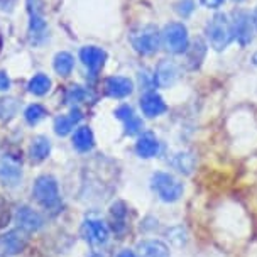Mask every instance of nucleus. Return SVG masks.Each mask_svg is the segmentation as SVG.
<instances>
[{
	"instance_id": "1",
	"label": "nucleus",
	"mask_w": 257,
	"mask_h": 257,
	"mask_svg": "<svg viewBox=\"0 0 257 257\" xmlns=\"http://www.w3.org/2000/svg\"><path fill=\"white\" fill-rule=\"evenodd\" d=\"M151 186H153V191L158 195V198L166 201V203L178 201L183 196V191H185L183 183L169 173H156L153 180H151Z\"/></svg>"
},
{
	"instance_id": "2",
	"label": "nucleus",
	"mask_w": 257,
	"mask_h": 257,
	"mask_svg": "<svg viewBox=\"0 0 257 257\" xmlns=\"http://www.w3.org/2000/svg\"><path fill=\"white\" fill-rule=\"evenodd\" d=\"M206 36H208L212 48L217 49V51H222V49H225L230 44V41L233 38L232 22L228 21V17L225 14H217L208 22V26H206Z\"/></svg>"
},
{
	"instance_id": "3",
	"label": "nucleus",
	"mask_w": 257,
	"mask_h": 257,
	"mask_svg": "<svg viewBox=\"0 0 257 257\" xmlns=\"http://www.w3.org/2000/svg\"><path fill=\"white\" fill-rule=\"evenodd\" d=\"M131 44L139 54H154L159 49L161 34L154 26H141L131 32Z\"/></svg>"
},
{
	"instance_id": "4",
	"label": "nucleus",
	"mask_w": 257,
	"mask_h": 257,
	"mask_svg": "<svg viewBox=\"0 0 257 257\" xmlns=\"http://www.w3.org/2000/svg\"><path fill=\"white\" fill-rule=\"evenodd\" d=\"M32 195H34L36 201L44 206V208H56L59 205V188L58 183L53 176H39L32 188Z\"/></svg>"
},
{
	"instance_id": "5",
	"label": "nucleus",
	"mask_w": 257,
	"mask_h": 257,
	"mask_svg": "<svg viewBox=\"0 0 257 257\" xmlns=\"http://www.w3.org/2000/svg\"><path fill=\"white\" fill-rule=\"evenodd\" d=\"M163 43L168 51L174 54H181L188 49V29L181 22H171L163 31Z\"/></svg>"
},
{
	"instance_id": "6",
	"label": "nucleus",
	"mask_w": 257,
	"mask_h": 257,
	"mask_svg": "<svg viewBox=\"0 0 257 257\" xmlns=\"http://www.w3.org/2000/svg\"><path fill=\"white\" fill-rule=\"evenodd\" d=\"M27 244H29V237L22 228L4 233L0 235V257H14L21 254Z\"/></svg>"
},
{
	"instance_id": "7",
	"label": "nucleus",
	"mask_w": 257,
	"mask_h": 257,
	"mask_svg": "<svg viewBox=\"0 0 257 257\" xmlns=\"http://www.w3.org/2000/svg\"><path fill=\"white\" fill-rule=\"evenodd\" d=\"M43 4L41 0H27V9H29V36L32 44H39L46 38V21L43 17Z\"/></svg>"
},
{
	"instance_id": "8",
	"label": "nucleus",
	"mask_w": 257,
	"mask_h": 257,
	"mask_svg": "<svg viewBox=\"0 0 257 257\" xmlns=\"http://www.w3.org/2000/svg\"><path fill=\"white\" fill-rule=\"evenodd\" d=\"M22 176V163L17 156L6 154L0 161V181L4 185L14 186Z\"/></svg>"
},
{
	"instance_id": "9",
	"label": "nucleus",
	"mask_w": 257,
	"mask_h": 257,
	"mask_svg": "<svg viewBox=\"0 0 257 257\" xmlns=\"http://www.w3.org/2000/svg\"><path fill=\"white\" fill-rule=\"evenodd\" d=\"M232 29L240 46H247L252 41V32H254V29H252L250 16L245 11H237L233 14Z\"/></svg>"
},
{
	"instance_id": "10",
	"label": "nucleus",
	"mask_w": 257,
	"mask_h": 257,
	"mask_svg": "<svg viewBox=\"0 0 257 257\" xmlns=\"http://www.w3.org/2000/svg\"><path fill=\"white\" fill-rule=\"evenodd\" d=\"M81 235L85 237L86 242L95 245H102L108 238V228L107 225L100 220H86L81 227Z\"/></svg>"
},
{
	"instance_id": "11",
	"label": "nucleus",
	"mask_w": 257,
	"mask_h": 257,
	"mask_svg": "<svg viewBox=\"0 0 257 257\" xmlns=\"http://www.w3.org/2000/svg\"><path fill=\"white\" fill-rule=\"evenodd\" d=\"M103 90L112 98H125L134 90V83L125 76H110L105 80Z\"/></svg>"
},
{
	"instance_id": "12",
	"label": "nucleus",
	"mask_w": 257,
	"mask_h": 257,
	"mask_svg": "<svg viewBox=\"0 0 257 257\" xmlns=\"http://www.w3.org/2000/svg\"><path fill=\"white\" fill-rule=\"evenodd\" d=\"M80 59L88 68V71L95 75V73H98L103 68L105 59H107V53L102 48H96V46H86V48L80 51Z\"/></svg>"
},
{
	"instance_id": "13",
	"label": "nucleus",
	"mask_w": 257,
	"mask_h": 257,
	"mask_svg": "<svg viewBox=\"0 0 257 257\" xmlns=\"http://www.w3.org/2000/svg\"><path fill=\"white\" fill-rule=\"evenodd\" d=\"M16 222L24 232H36L43 227V218L38 212H34L29 206H21L16 213Z\"/></svg>"
},
{
	"instance_id": "14",
	"label": "nucleus",
	"mask_w": 257,
	"mask_h": 257,
	"mask_svg": "<svg viewBox=\"0 0 257 257\" xmlns=\"http://www.w3.org/2000/svg\"><path fill=\"white\" fill-rule=\"evenodd\" d=\"M115 117L118 118V120H122L127 136H136L141 132L142 120L139 118V115H136V112L128 107V105H122V107H118L115 110Z\"/></svg>"
},
{
	"instance_id": "15",
	"label": "nucleus",
	"mask_w": 257,
	"mask_h": 257,
	"mask_svg": "<svg viewBox=\"0 0 257 257\" xmlns=\"http://www.w3.org/2000/svg\"><path fill=\"white\" fill-rule=\"evenodd\" d=\"M141 108H142V112H144V115L158 117L161 113L166 112V102H164L161 95L151 91V93H146L141 98Z\"/></svg>"
},
{
	"instance_id": "16",
	"label": "nucleus",
	"mask_w": 257,
	"mask_h": 257,
	"mask_svg": "<svg viewBox=\"0 0 257 257\" xmlns=\"http://www.w3.org/2000/svg\"><path fill=\"white\" fill-rule=\"evenodd\" d=\"M137 252H139V257H171L169 247L164 242L156 240V238L142 240L137 245Z\"/></svg>"
},
{
	"instance_id": "17",
	"label": "nucleus",
	"mask_w": 257,
	"mask_h": 257,
	"mask_svg": "<svg viewBox=\"0 0 257 257\" xmlns=\"http://www.w3.org/2000/svg\"><path fill=\"white\" fill-rule=\"evenodd\" d=\"M81 110L80 108H73L68 115H61L54 120V132L58 136H68L70 132L75 128V125L81 120Z\"/></svg>"
},
{
	"instance_id": "18",
	"label": "nucleus",
	"mask_w": 257,
	"mask_h": 257,
	"mask_svg": "<svg viewBox=\"0 0 257 257\" xmlns=\"http://www.w3.org/2000/svg\"><path fill=\"white\" fill-rule=\"evenodd\" d=\"M110 225L115 233H122L127 227V206L123 201H115L110 206Z\"/></svg>"
},
{
	"instance_id": "19",
	"label": "nucleus",
	"mask_w": 257,
	"mask_h": 257,
	"mask_svg": "<svg viewBox=\"0 0 257 257\" xmlns=\"http://www.w3.org/2000/svg\"><path fill=\"white\" fill-rule=\"evenodd\" d=\"M156 78H158V83L161 86H169L176 81L178 78V66L169 59L159 63L158 70H156Z\"/></svg>"
},
{
	"instance_id": "20",
	"label": "nucleus",
	"mask_w": 257,
	"mask_h": 257,
	"mask_svg": "<svg viewBox=\"0 0 257 257\" xmlns=\"http://www.w3.org/2000/svg\"><path fill=\"white\" fill-rule=\"evenodd\" d=\"M73 146H75L76 151L80 153H88V151L93 149L95 146V137L93 132H91L90 127H78L75 136H73Z\"/></svg>"
},
{
	"instance_id": "21",
	"label": "nucleus",
	"mask_w": 257,
	"mask_h": 257,
	"mask_svg": "<svg viewBox=\"0 0 257 257\" xmlns=\"http://www.w3.org/2000/svg\"><path fill=\"white\" fill-rule=\"evenodd\" d=\"M51 153V141L44 136L34 137L31 142V148H29V156L34 163H41Z\"/></svg>"
},
{
	"instance_id": "22",
	"label": "nucleus",
	"mask_w": 257,
	"mask_h": 257,
	"mask_svg": "<svg viewBox=\"0 0 257 257\" xmlns=\"http://www.w3.org/2000/svg\"><path fill=\"white\" fill-rule=\"evenodd\" d=\"M136 153L141 156V158H154L156 154L159 153V142L153 134H144L139 137L136 144Z\"/></svg>"
},
{
	"instance_id": "23",
	"label": "nucleus",
	"mask_w": 257,
	"mask_h": 257,
	"mask_svg": "<svg viewBox=\"0 0 257 257\" xmlns=\"http://www.w3.org/2000/svg\"><path fill=\"white\" fill-rule=\"evenodd\" d=\"M73 66H75V59H73L70 53L61 51L54 56V71H56L59 76H70L73 71Z\"/></svg>"
},
{
	"instance_id": "24",
	"label": "nucleus",
	"mask_w": 257,
	"mask_h": 257,
	"mask_svg": "<svg viewBox=\"0 0 257 257\" xmlns=\"http://www.w3.org/2000/svg\"><path fill=\"white\" fill-rule=\"evenodd\" d=\"M27 90L31 91V93L34 95H46L49 90H51V80H49L48 76L43 75V73H39V75L32 76L29 85H27Z\"/></svg>"
},
{
	"instance_id": "25",
	"label": "nucleus",
	"mask_w": 257,
	"mask_h": 257,
	"mask_svg": "<svg viewBox=\"0 0 257 257\" xmlns=\"http://www.w3.org/2000/svg\"><path fill=\"white\" fill-rule=\"evenodd\" d=\"M206 53V46L201 39H196V43L193 44V48L190 49V54H188V66L191 68V70H195V68L200 66L201 59H203Z\"/></svg>"
},
{
	"instance_id": "26",
	"label": "nucleus",
	"mask_w": 257,
	"mask_h": 257,
	"mask_svg": "<svg viewBox=\"0 0 257 257\" xmlns=\"http://www.w3.org/2000/svg\"><path fill=\"white\" fill-rule=\"evenodd\" d=\"M44 117H46V108L43 107V105H39V103L29 105V107L26 108V112H24V118H26V122L29 123V125H36V123H39Z\"/></svg>"
},
{
	"instance_id": "27",
	"label": "nucleus",
	"mask_w": 257,
	"mask_h": 257,
	"mask_svg": "<svg viewBox=\"0 0 257 257\" xmlns=\"http://www.w3.org/2000/svg\"><path fill=\"white\" fill-rule=\"evenodd\" d=\"M193 164H195V159H193L191 154L188 153H180L174 156L173 159V166L178 169V171L185 173V174H190L191 169H193Z\"/></svg>"
},
{
	"instance_id": "28",
	"label": "nucleus",
	"mask_w": 257,
	"mask_h": 257,
	"mask_svg": "<svg viewBox=\"0 0 257 257\" xmlns=\"http://www.w3.org/2000/svg\"><path fill=\"white\" fill-rule=\"evenodd\" d=\"M17 110V102L14 98L0 100V118H11Z\"/></svg>"
},
{
	"instance_id": "29",
	"label": "nucleus",
	"mask_w": 257,
	"mask_h": 257,
	"mask_svg": "<svg viewBox=\"0 0 257 257\" xmlns=\"http://www.w3.org/2000/svg\"><path fill=\"white\" fill-rule=\"evenodd\" d=\"M12 218V212H11V205L6 198L0 196V228L7 227L9 222Z\"/></svg>"
},
{
	"instance_id": "30",
	"label": "nucleus",
	"mask_w": 257,
	"mask_h": 257,
	"mask_svg": "<svg viewBox=\"0 0 257 257\" xmlns=\"http://www.w3.org/2000/svg\"><path fill=\"white\" fill-rule=\"evenodd\" d=\"M174 11L180 14L181 17H188L195 11V2L193 0H180V2L174 4Z\"/></svg>"
},
{
	"instance_id": "31",
	"label": "nucleus",
	"mask_w": 257,
	"mask_h": 257,
	"mask_svg": "<svg viewBox=\"0 0 257 257\" xmlns=\"http://www.w3.org/2000/svg\"><path fill=\"white\" fill-rule=\"evenodd\" d=\"M85 98V90L81 86H70V90L66 91V102L68 103H75L81 102Z\"/></svg>"
},
{
	"instance_id": "32",
	"label": "nucleus",
	"mask_w": 257,
	"mask_h": 257,
	"mask_svg": "<svg viewBox=\"0 0 257 257\" xmlns=\"http://www.w3.org/2000/svg\"><path fill=\"white\" fill-rule=\"evenodd\" d=\"M11 88V78L6 71H0V91H6Z\"/></svg>"
},
{
	"instance_id": "33",
	"label": "nucleus",
	"mask_w": 257,
	"mask_h": 257,
	"mask_svg": "<svg viewBox=\"0 0 257 257\" xmlns=\"http://www.w3.org/2000/svg\"><path fill=\"white\" fill-rule=\"evenodd\" d=\"M222 2H223V0H201V4H203L205 7H208V9H217Z\"/></svg>"
},
{
	"instance_id": "34",
	"label": "nucleus",
	"mask_w": 257,
	"mask_h": 257,
	"mask_svg": "<svg viewBox=\"0 0 257 257\" xmlns=\"http://www.w3.org/2000/svg\"><path fill=\"white\" fill-rule=\"evenodd\" d=\"M14 4H16V0H0V9H4V11H11L14 7Z\"/></svg>"
},
{
	"instance_id": "35",
	"label": "nucleus",
	"mask_w": 257,
	"mask_h": 257,
	"mask_svg": "<svg viewBox=\"0 0 257 257\" xmlns=\"http://www.w3.org/2000/svg\"><path fill=\"white\" fill-rule=\"evenodd\" d=\"M117 257H136V254L132 250H122Z\"/></svg>"
},
{
	"instance_id": "36",
	"label": "nucleus",
	"mask_w": 257,
	"mask_h": 257,
	"mask_svg": "<svg viewBox=\"0 0 257 257\" xmlns=\"http://www.w3.org/2000/svg\"><path fill=\"white\" fill-rule=\"evenodd\" d=\"M252 61H254V64H257V53L254 54V56H252Z\"/></svg>"
},
{
	"instance_id": "37",
	"label": "nucleus",
	"mask_w": 257,
	"mask_h": 257,
	"mask_svg": "<svg viewBox=\"0 0 257 257\" xmlns=\"http://www.w3.org/2000/svg\"><path fill=\"white\" fill-rule=\"evenodd\" d=\"M254 24H255V27H257V11H255V14H254Z\"/></svg>"
},
{
	"instance_id": "38",
	"label": "nucleus",
	"mask_w": 257,
	"mask_h": 257,
	"mask_svg": "<svg viewBox=\"0 0 257 257\" xmlns=\"http://www.w3.org/2000/svg\"><path fill=\"white\" fill-rule=\"evenodd\" d=\"M90 257H100L98 254H93V255H90Z\"/></svg>"
},
{
	"instance_id": "39",
	"label": "nucleus",
	"mask_w": 257,
	"mask_h": 257,
	"mask_svg": "<svg viewBox=\"0 0 257 257\" xmlns=\"http://www.w3.org/2000/svg\"><path fill=\"white\" fill-rule=\"evenodd\" d=\"M237 2H240V0H237Z\"/></svg>"
}]
</instances>
